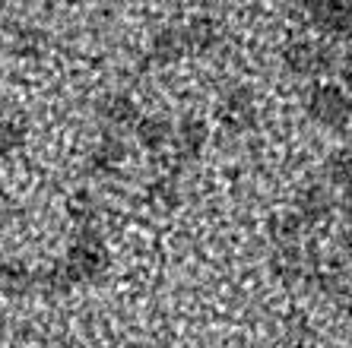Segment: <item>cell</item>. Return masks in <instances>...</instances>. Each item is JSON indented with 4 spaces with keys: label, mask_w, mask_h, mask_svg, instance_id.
Returning <instances> with one entry per match:
<instances>
[{
    "label": "cell",
    "mask_w": 352,
    "mask_h": 348,
    "mask_svg": "<svg viewBox=\"0 0 352 348\" xmlns=\"http://www.w3.org/2000/svg\"><path fill=\"white\" fill-rule=\"evenodd\" d=\"M340 244H343V253L352 259V231H346V235H343V241H340Z\"/></svg>",
    "instance_id": "obj_11"
},
{
    "label": "cell",
    "mask_w": 352,
    "mask_h": 348,
    "mask_svg": "<svg viewBox=\"0 0 352 348\" xmlns=\"http://www.w3.org/2000/svg\"><path fill=\"white\" fill-rule=\"evenodd\" d=\"M222 117L232 124V130H248V127H254V121H257L254 92L245 89V86L232 89V95L226 98V105H222Z\"/></svg>",
    "instance_id": "obj_4"
},
{
    "label": "cell",
    "mask_w": 352,
    "mask_h": 348,
    "mask_svg": "<svg viewBox=\"0 0 352 348\" xmlns=\"http://www.w3.org/2000/svg\"><path fill=\"white\" fill-rule=\"evenodd\" d=\"M311 19L318 29H324L330 35H349L352 32V3H340V0L311 3Z\"/></svg>",
    "instance_id": "obj_3"
},
{
    "label": "cell",
    "mask_w": 352,
    "mask_h": 348,
    "mask_svg": "<svg viewBox=\"0 0 352 348\" xmlns=\"http://www.w3.org/2000/svg\"><path fill=\"white\" fill-rule=\"evenodd\" d=\"M340 209H343V216L352 222V187L343 190V196H340Z\"/></svg>",
    "instance_id": "obj_9"
},
{
    "label": "cell",
    "mask_w": 352,
    "mask_h": 348,
    "mask_svg": "<svg viewBox=\"0 0 352 348\" xmlns=\"http://www.w3.org/2000/svg\"><path fill=\"white\" fill-rule=\"evenodd\" d=\"M324 178H327V187H343L349 190L352 187V149H336L324 159Z\"/></svg>",
    "instance_id": "obj_8"
},
{
    "label": "cell",
    "mask_w": 352,
    "mask_h": 348,
    "mask_svg": "<svg viewBox=\"0 0 352 348\" xmlns=\"http://www.w3.org/2000/svg\"><path fill=\"white\" fill-rule=\"evenodd\" d=\"M308 114H311L318 124L324 127H346L352 117V102L346 98V92L340 86H330V82H320L314 86L311 95H308Z\"/></svg>",
    "instance_id": "obj_1"
},
{
    "label": "cell",
    "mask_w": 352,
    "mask_h": 348,
    "mask_svg": "<svg viewBox=\"0 0 352 348\" xmlns=\"http://www.w3.org/2000/svg\"><path fill=\"white\" fill-rule=\"evenodd\" d=\"M305 231V222L298 219V212H276L270 219V237L276 247H295Z\"/></svg>",
    "instance_id": "obj_6"
},
{
    "label": "cell",
    "mask_w": 352,
    "mask_h": 348,
    "mask_svg": "<svg viewBox=\"0 0 352 348\" xmlns=\"http://www.w3.org/2000/svg\"><path fill=\"white\" fill-rule=\"evenodd\" d=\"M333 209V194L327 184H308L298 194V219L302 222H318Z\"/></svg>",
    "instance_id": "obj_5"
},
{
    "label": "cell",
    "mask_w": 352,
    "mask_h": 348,
    "mask_svg": "<svg viewBox=\"0 0 352 348\" xmlns=\"http://www.w3.org/2000/svg\"><path fill=\"white\" fill-rule=\"evenodd\" d=\"M340 76H343V82H346V86H349V89H352V54L343 60V67H340Z\"/></svg>",
    "instance_id": "obj_10"
},
{
    "label": "cell",
    "mask_w": 352,
    "mask_h": 348,
    "mask_svg": "<svg viewBox=\"0 0 352 348\" xmlns=\"http://www.w3.org/2000/svg\"><path fill=\"white\" fill-rule=\"evenodd\" d=\"M283 60H286V67L292 70V73H298V76H318V73H324V70L330 67V51L324 48V45H318V41L295 38V41H289V45H286Z\"/></svg>",
    "instance_id": "obj_2"
},
{
    "label": "cell",
    "mask_w": 352,
    "mask_h": 348,
    "mask_svg": "<svg viewBox=\"0 0 352 348\" xmlns=\"http://www.w3.org/2000/svg\"><path fill=\"white\" fill-rule=\"evenodd\" d=\"M273 272L286 285H292L308 272V263H305L302 253L295 251V247H276V251H273Z\"/></svg>",
    "instance_id": "obj_7"
},
{
    "label": "cell",
    "mask_w": 352,
    "mask_h": 348,
    "mask_svg": "<svg viewBox=\"0 0 352 348\" xmlns=\"http://www.w3.org/2000/svg\"><path fill=\"white\" fill-rule=\"evenodd\" d=\"M349 320H352V301H349Z\"/></svg>",
    "instance_id": "obj_12"
}]
</instances>
